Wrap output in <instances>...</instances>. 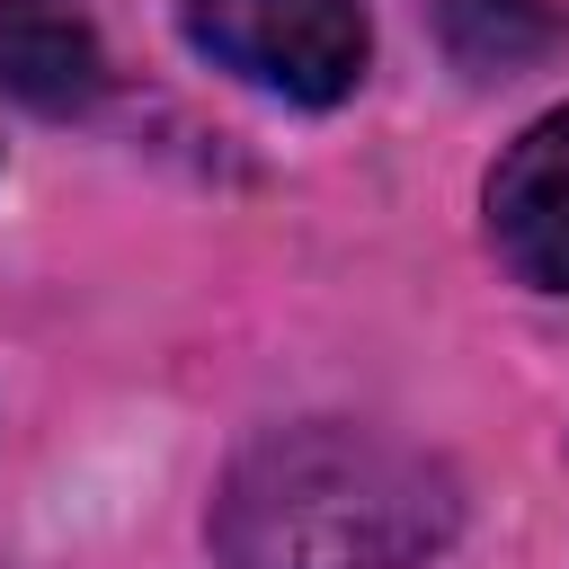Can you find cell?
<instances>
[{
    "mask_svg": "<svg viewBox=\"0 0 569 569\" xmlns=\"http://www.w3.org/2000/svg\"><path fill=\"white\" fill-rule=\"evenodd\" d=\"M462 525V489L418 445L365 427H276L213 498L222 569H418Z\"/></svg>",
    "mask_w": 569,
    "mask_h": 569,
    "instance_id": "obj_1",
    "label": "cell"
},
{
    "mask_svg": "<svg viewBox=\"0 0 569 569\" xmlns=\"http://www.w3.org/2000/svg\"><path fill=\"white\" fill-rule=\"evenodd\" d=\"M187 44L293 107H338L365 80V0H187Z\"/></svg>",
    "mask_w": 569,
    "mask_h": 569,
    "instance_id": "obj_2",
    "label": "cell"
},
{
    "mask_svg": "<svg viewBox=\"0 0 569 569\" xmlns=\"http://www.w3.org/2000/svg\"><path fill=\"white\" fill-rule=\"evenodd\" d=\"M489 240L525 284L569 293V107L525 124L489 169Z\"/></svg>",
    "mask_w": 569,
    "mask_h": 569,
    "instance_id": "obj_3",
    "label": "cell"
},
{
    "mask_svg": "<svg viewBox=\"0 0 569 569\" xmlns=\"http://www.w3.org/2000/svg\"><path fill=\"white\" fill-rule=\"evenodd\" d=\"M0 89L36 116H80L107 89L98 27L71 0H0Z\"/></svg>",
    "mask_w": 569,
    "mask_h": 569,
    "instance_id": "obj_4",
    "label": "cell"
},
{
    "mask_svg": "<svg viewBox=\"0 0 569 569\" xmlns=\"http://www.w3.org/2000/svg\"><path fill=\"white\" fill-rule=\"evenodd\" d=\"M436 36L471 80H507L542 53H560V9L551 0H436Z\"/></svg>",
    "mask_w": 569,
    "mask_h": 569,
    "instance_id": "obj_5",
    "label": "cell"
}]
</instances>
